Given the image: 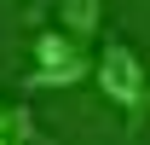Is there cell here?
Wrapping results in <instances>:
<instances>
[{
	"label": "cell",
	"mask_w": 150,
	"mask_h": 145,
	"mask_svg": "<svg viewBox=\"0 0 150 145\" xmlns=\"http://www.w3.org/2000/svg\"><path fill=\"white\" fill-rule=\"evenodd\" d=\"M52 6H58V29H64V35H75L81 47L98 41V29H104V0H52Z\"/></svg>",
	"instance_id": "3"
},
{
	"label": "cell",
	"mask_w": 150,
	"mask_h": 145,
	"mask_svg": "<svg viewBox=\"0 0 150 145\" xmlns=\"http://www.w3.org/2000/svg\"><path fill=\"white\" fill-rule=\"evenodd\" d=\"M93 81H98V93L127 116V134H139L144 116H150V70H144V58H139V47L121 41V35H110L98 47V58H93Z\"/></svg>",
	"instance_id": "1"
},
{
	"label": "cell",
	"mask_w": 150,
	"mask_h": 145,
	"mask_svg": "<svg viewBox=\"0 0 150 145\" xmlns=\"http://www.w3.org/2000/svg\"><path fill=\"white\" fill-rule=\"evenodd\" d=\"M29 6H40V0H29Z\"/></svg>",
	"instance_id": "5"
},
{
	"label": "cell",
	"mask_w": 150,
	"mask_h": 145,
	"mask_svg": "<svg viewBox=\"0 0 150 145\" xmlns=\"http://www.w3.org/2000/svg\"><path fill=\"white\" fill-rule=\"evenodd\" d=\"M29 58H35V70H29V93H52V87H75V81H87L93 75V58L75 35L64 29H40L29 41Z\"/></svg>",
	"instance_id": "2"
},
{
	"label": "cell",
	"mask_w": 150,
	"mask_h": 145,
	"mask_svg": "<svg viewBox=\"0 0 150 145\" xmlns=\"http://www.w3.org/2000/svg\"><path fill=\"white\" fill-rule=\"evenodd\" d=\"M29 139H35L29 110H23V105H6V110H0V145H29Z\"/></svg>",
	"instance_id": "4"
}]
</instances>
